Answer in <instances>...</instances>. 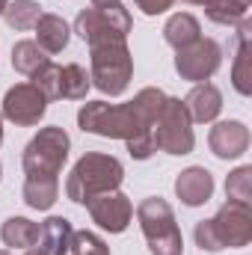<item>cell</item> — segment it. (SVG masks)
Returning a JSON list of instances; mask_svg holds the SVG:
<instances>
[{
    "label": "cell",
    "instance_id": "obj_32",
    "mask_svg": "<svg viewBox=\"0 0 252 255\" xmlns=\"http://www.w3.org/2000/svg\"><path fill=\"white\" fill-rule=\"evenodd\" d=\"M0 142H3V113H0Z\"/></svg>",
    "mask_w": 252,
    "mask_h": 255
},
{
    "label": "cell",
    "instance_id": "obj_21",
    "mask_svg": "<svg viewBox=\"0 0 252 255\" xmlns=\"http://www.w3.org/2000/svg\"><path fill=\"white\" fill-rule=\"evenodd\" d=\"M21 196L33 211H48L60 196V178H27Z\"/></svg>",
    "mask_w": 252,
    "mask_h": 255
},
{
    "label": "cell",
    "instance_id": "obj_24",
    "mask_svg": "<svg viewBox=\"0 0 252 255\" xmlns=\"http://www.w3.org/2000/svg\"><path fill=\"white\" fill-rule=\"evenodd\" d=\"M89 86H92V80H89V74H86L80 65H74V63H71V65H63V77H60L63 98L80 101V98H86Z\"/></svg>",
    "mask_w": 252,
    "mask_h": 255
},
{
    "label": "cell",
    "instance_id": "obj_4",
    "mask_svg": "<svg viewBox=\"0 0 252 255\" xmlns=\"http://www.w3.org/2000/svg\"><path fill=\"white\" fill-rule=\"evenodd\" d=\"M136 220H139V229H142V235L148 241V253L151 255H181L184 241H181L175 214L160 196L142 199L139 208H136Z\"/></svg>",
    "mask_w": 252,
    "mask_h": 255
},
{
    "label": "cell",
    "instance_id": "obj_17",
    "mask_svg": "<svg viewBox=\"0 0 252 255\" xmlns=\"http://www.w3.org/2000/svg\"><path fill=\"white\" fill-rule=\"evenodd\" d=\"M163 39H166V45L181 51V48L193 45L196 39H202V27H199V21L190 12H175L166 21V27H163Z\"/></svg>",
    "mask_w": 252,
    "mask_h": 255
},
{
    "label": "cell",
    "instance_id": "obj_14",
    "mask_svg": "<svg viewBox=\"0 0 252 255\" xmlns=\"http://www.w3.org/2000/svg\"><path fill=\"white\" fill-rule=\"evenodd\" d=\"M184 107H187V113H190V122L205 125V122H214L220 116L223 95H220V89L214 83H196L190 89V95L184 98Z\"/></svg>",
    "mask_w": 252,
    "mask_h": 255
},
{
    "label": "cell",
    "instance_id": "obj_31",
    "mask_svg": "<svg viewBox=\"0 0 252 255\" xmlns=\"http://www.w3.org/2000/svg\"><path fill=\"white\" fill-rule=\"evenodd\" d=\"M27 255H45L42 250H27Z\"/></svg>",
    "mask_w": 252,
    "mask_h": 255
},
{
    "label": "cell",
    "instance_id": "obj_8",
    "mask_svg": "<svg viewBox=\"0 0 252 255\" xmlns=\"http://www.w3.org/2000/svg\"><path fill=\"white\" fill-rule=\"evenodd\" d=\"M151 139H154V148L166 151V154H190L193 151V122H190V113L184 107L181 98H169L163 101V110L157 116V122L151 125Z\"/></svg>",
    "mask_w": 252,
    "mask_h": 255
},
{
    "label": "cell",
    "instance_id": "obj_33",
    "mask_svg": "<svg viewBox=\"0 0 252 255\" xmlns=\"http://www.w3.org/2000/svg\"><path fill=\"white\" fill-rule=\"evenodd\" d=\"M0 255H9V253H3V250H0Z\"/></svg>",
    "mask_w": 252,
    "mask_h": 255
},
{
    "label": "cell",
    "instance_id": "obj_19",
    "mask_svg": "<svg viewBox=\"0 0 252 255\" xmlns=\"http://www.w3.org/2000/svg\"><path fill=\"white\" fill-rule=\"evenodd\" d=\"M235 89L241 95L252 92V74H250V21H241V33H238V54H235V71H232Z\"/></svg>",
    "mask_w": 252,
    "mask_h": 255
},
{
    "label": "cell",
    "instance_id": "obj_11",
    "mask_svg": "<svg viewBox=\"0 0 252 255\" xmlns=\"http://www.w3.org/2000/svg\"><path fill=\"white\" fill-rule=\"evenodd\" d=\"M86 208H89V214H92V223H98L101 229H107V232H113V235L125 232L127 223H130V217H133L130 199L119 190H107V193L92 196V199L86 202Z\"/></svg>",
    "mask_w": 252,
    "mask_h": 255
},
{
    "label": "cell",
    "instance_id": "obj_6",
    "mask_svg": "<svg viewBox=\"0 0 252 255\" xmlns=\"http://www.w3.org/2000/svg\"><path fill=\"white\" fill-rule=\"evenodd\" d=\"M133 21L122 3L116 6H89L80 9V15L74 18V33L89 45H107V42H125L130 33Z\"/></svg>",
    "mask_w": 252,
    "mask_h": 255
},
{
    "label": "cell",
    "instance_id": "obj_18",
    "mask_svg": "<svg viewBox=\"0 0 252 255\" xmlns=\"http://www.w3.org/2000/svg\"><path fill=\"white\" fill-rule=\"evenodd\" d=\"M184 3H196V6H205L208 18L214 24H226V27H235L247 18V9H250L252 0H184Z\"/></svg>",
    "mask_w": 252,
    "mask_h": 255
},
{
    "label": "cell",
    "instance_id": "obj_13",
    "mask_svg": "<svg viewBox=\"0 0 252 255\" xmlns=\"http://www.w3.org/2000/svg\"><path fill=\"white\" fill-rule=\"evenodd\" d=\"M175 193L187 208H199L214 196V175L205 166H190L175 178Z\"/></svg>",
    "mask_w": 252,
    "mask_h": 255
},
{
    "label": "cell",
    "instance_id": "obj_15",
    "mask_svg": "<svg viewBox=\"0 0 252 255\" xmlns=\"http://www.w3.org/2000/svg\"><path fill=\"white\" fill-rule=\"evenodd\" d=\"M71 238H74V229L65 217H51L42 223L39 229V250L45 255H68L71 253Z\"/></svg>",
    "mask_w": 252,
    "mask_h": 255
},
{
    "label": "cell",
    "instance_id": "obj_1",
    "mask_svg": "<svg viewBox=\"0 0 252 255\" xmlns=\"http://www.w3.org/2000/svg\"><path fill=\"white\" fill-rule=\"evenodd\" d=\"M196 247L208 250V253H220V250H238L247 247L252 241V211L244 202H226L217 217L202 220L193 232Z\"/></svg>",
    "mask_w": 252,
    "mask_h": 255
},
{
    "label": "cell",
    "instance_id": "obj_5",
    "mask_svg": "<svg viewBox=\"0 0 252 255\" xmlns=\"http://www.w3.org/2000/svg\"><path fill=\"white\" fill-rule=\"evenodd\" d=\"M71 139L63 128H42L24 148V172L27 178H60L68 160Z\"/></svg>",
    "mask_w": 252,
    "mask_h": 255
},
{
    "label": "cell",
    "instance_id": "obj_28",
    "mask_svg": "<svg viewBox=\"0 0 252 255\" xmlns=\"http://www.w3.org/2000/svg\"><path fill=\"white\" fill-rule=\"evenodd\" d=\"M133 3L142 15H163L166 9H172L175 0H133Z\"/></svg>",
    "mask_w": 252,
    "mask_h": 255
},
{
    "label": "cell",
    "instance_id": "obj_30",
    "mask_svg": "<svg viewBox=\"0 0 252 255\" xmlns=\"http://www.w3.org/2000/svg\"><path fill=\"white\" fill-rule=\"evenodd\" d=\"M9 6V0H0V15H3V9Z\"/></svg>",
    "mask_w": 252,
    "mask_h": 255
},
{
    "label": "cell",
    "instance_id": "obj_20",
    "mask_svg": "<svg viewBox=\"0 0 252 255\" xmlns=\"http://www.w3.org/2000/svg\"><path fill=\"white\" fill-rule=\"evenodd\" d=\"M0 238L6 247H15V250H33L36 241H39V226L30 223L27 217H9L0 229Z\"/></svg>",
    "mask_w": 252,
    "mask_h": 255
},
{
    "label": "cell",
    "instance_id": "obj_16",
    "mask_svg": "<svg viewBox=\"0 0 252 255\" xmlns=\"http://www.w3.org/2000/svg\"><path fill=\"white\" fill-rule=\"evenodd\" d=\"M33 30H36V45L45 54H60V51H65L68 36H71L68 24H65L60 15H45V12H42V18L36 21Z\"/></svg>",
    "mask_w": 252,
    "mask_h": 255
},
{
    "label": "cell",
    "instance_id": "obj_29",
    "mask_svg": "<svg viewBox=\"0 0 252 255\" xmlns=\"http://www.w3.org/2000/svg\"><path fill=\"white\" fill-rule=\"evenodd\" d=\"M119 0H92V6H116Z\"/></svg>",
    "mask_w": 252,
    "mask_h": 255
},
{
    "label": "cell",
    "instance_id": "obj_23",
    "mask_svg": "<svg viewBox=\"0 0 252 255\" xmlns=\"http://www.w3.org/2000/svg\"><path fill=\"white\" fill-rule=\"evenodd\" d=\"M3 18L12 30H30L36 27V21L42 18V6L33 3V0H15L3 9Z\"/></svg>",
    "mask_w": 252,
    "mask_h": 255
},
{
    "label": "cell",
    "instance_id": "obj_22",
    "mask_svg": "<svg viewBox=\"0 0 252 255\" xmlns=\"http://www.w3.org/2000/svg\"><path fill=\"white\" fill-rule=\"evenodd\" d=\"M45 63H48L45 51H42L36 42H30V39L18 42V45L12 48V68H15V71H21V74H27V77H33V74H36Z\"/></svg>",
    "mask_w": 252,
    "mask_h": 255
},
{
    "label": "cell",
    "instance_id": "obj_26",
    "mask_svg": "<svg viewBox=\"0 0 252 255\" xmlns=\"http://www.w3.org/2000/svg\"><path fill=\"white\" fill-rule=\"evenodd\" d=\"M226 196H229V202H244V205H250V199H252V169L250 166H241V169H235V172L229 175V181H226Z\"/></svg>",
    "mask_w": 252,
    "mask_h": 255
},
{
    "label": "cell",
    "instance_id": "obj_25",
    "mask_svg": "<svg viewBox=\"0 0 252 255\" xmlns=\"http://www.w3.org/2000/svg\"><path fill=\"white\" fill-rule=\"evenodd\" d=\"M60 77H63V65H57V63H51V60H48V63L33 74V86H36L48 101H57V98H63Z\"/></svg>",
    "mask_w": 252,
    "mask_h": 255
},
{
    "label": "cell",
    "instance_id": "obj_12",
    "mask_svg": "<svg viewBox=\"0 0 252 255\" xmlns=\"http://www.w3.org/2000/svg\"><path fill=\"white\" fill-rule=\"evenodd\" d=\"M208 145L220 160H235L250 148V128L244 122H217L208 133Z\"/></svg>",
    "mask_w": 252,
    "mask_h": 255
},
{
    "label": "cell",
    "instance_id": "obj_27",
    "mask_svg": "<svg viewBox=\"0 0 252 255\" xmlns=\"http://www.w3.org/2000/svg\"><path fill=\"white\" fill-rule=\"evenodd\" d=\"M71 255H110L107 244L92 232H74L71 238Z\"/></svg>",
    "mask_w": 252,
    "mask_h": 255
},
{
    "label": "cell",
    "instance_id": "obj_3",
    "mask_svg": "<svg viewBox=\"0 0 252 255\" xmlns=\"http://www.w3.org/2000/svg\"><path fill=\"white\" fill-rule=\"evenodd\" d=\"M125 178V169L116 157L110 154H98V151H89L83 154L74 169L68 172V181H65V196L77 205H86L92 196L107 190H119Z\"/></svg>",
    "mask_w": 252,
    "mask_h": 255
},
{
    "label": "cell",
    "instance_id": "obj_10",
    "mask_svg": "<svg viewBox=\"0 0 252 255\" xmlns=\"http://www.w3.org/2000/svg\"><path fill=\"white\" fill-rule=\"evenodd\" d=\"M48 110V98L33 83H18L3 98V116L15 125H39Z\"/></svg>",
    "mask_w": 252,
    "mask_h": 255
},
{
    "label": "cell",
    "instance_id": "obj_9",
    "mask_svg": "<svg viewBox=\"0 0 252 255\" xmlns=\"http://www.w3.org/2000/svg\"><path fill=\"white\" fill-rule=\"evenodd\" d=\"M223 63V51L214 39H196L193 45L181 48L175 57V71L190 80V83H205L208 77H214V71Z\"/></svg>",
    "mask_w": 252,
    "mask_h": 255
},
{
    "label": "cell",
    "instance_id": "obj_7",
    "mask_svg": "<svg viewBox=\"0 0 252 255\" xmlns=\"http://www.w3.org/2000/svg\"><path fill=\"white\" fill-rule=\"evenodd\" d=\"M133 74V60L125 42H107L92 48V86L104 95H122Z\"/></svg>",
    "mask_w": 252,
    "mask_h": 255
},
{
    "label": "cell",
    "instance_id": "obj_2",
    "mask_svg": "<svg viewBox=\"0 0 252 255\" xmlns=\"http://www.w3.org/2000/svg\"><path fill=\"white\" fill-rule=\"evenodd\" d=\"M77 125L86 133L95 136H107V139H139V136H151V130L139 119L136 107L127 104H107V101H89L80 107L77 113Z\"/></svg>",
    "mask_w": 252,
    "mask_h": 255
}]
</instances>
